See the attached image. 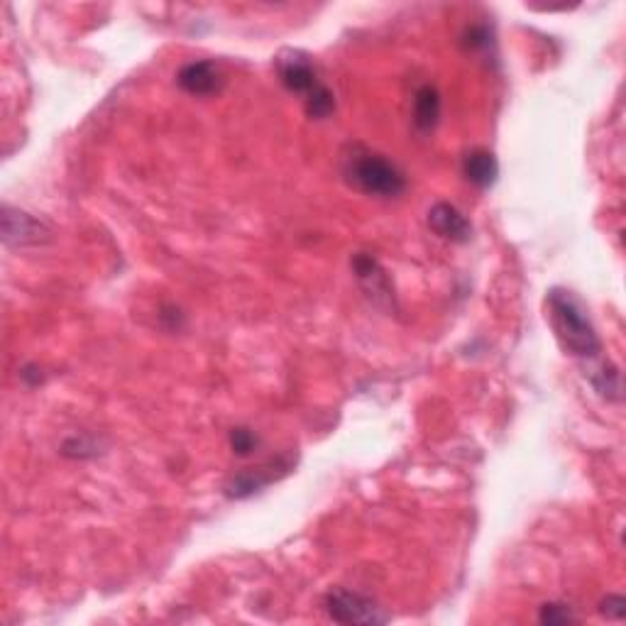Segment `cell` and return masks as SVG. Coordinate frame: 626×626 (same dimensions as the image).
Instances as JSON below:
<instances>
[{"label": "cell", "instance_id": "obj_1", "mask_svg": "<svg viewBox=\"0 0 626 626\" xmlns=\"http://www.w3.org/2000/svg\"><path fill=\"white\" fill-rule=\"evenodd\" d=\"M548 316L565 350L580 360H600L602 340L573 291H548Z\"/></svg>", "mask_w": 626, "mask_h": 626}, {"label": "cell", "instance_id": "obj_2", "mask_svg": "<svg viewBox=\"0 0 626 626\" xmlns=\"http://www.w3.org/2000/svg\"><path fill=\"white\" fill-rule=\"evenodd\" d=\"M343 177L353 189L367 196H380V199H394L406 189L402 169L392 159L362 145L348 147L343 155Z\"/></svg>", "mask_w": 626, "mask_h": 626}, {"label": "cell", "instance_id": "obj_3", "mask_svg": "<svg viewBox=\"0 0 626 626\" xmlns=\"http://www.w3.org/2000/svg\"><path fill=\"white\" fill-rule=\"evenodd\" d=\"M326 612L338 624H384L387 614L370 597L350 590H333L326 595Z\"/></svg>", "mask_w": 626, "mask_h": 626}, {"label": "cell", "instance_id": "obj_4", "mask_svg": "<svg viewBox=\"0 0 626 626\" xmlns=\"http://www.w3.org/2000/svg\"><path fill=\"white\" fill-rule=\"evenodd\" d=\"M291 465H294L291 463V458H277V460H269V463L257 465V468H247L225 482V494L233 499L250 497V494L260 492L262 487L272 485V482H277L279 477L287 475V472L291 470Z\"/></svg>", "mask_w": 626, "mask_h": 626}, {"label": "cell", "instance_id": "obj_5", "mask_svg": "<svg viewBox=\"0 0 626 626\" xmlns=\"http://www.w3.org/2000/svg\"><path fill=\"white\" fill-rule=\"evenodd\" d=\"M277 71L284 89L291 93H299V96L304 98L311 96V93L321 86V81H318L316 76V67H313L311 59L301 52L279 54Z\"/></svg>", "mask_w": 626, "mask_h": 626}, {"label": "cell", "instance_id": "obj_6", "mask_svg": "<svg viewBox=\"0 0 626 626\" xmlns=\"http://www.w3.org/2000/svg\"><path fill=\"white\" fill-rule=\"evenodd\" d=\"M3 240L13 247L25 245H40L49 240V228L30 213L15 211V208L5 206L3 211Z\"/></svg>", "mask_w": 626, "mask_h": 626}, {"label": "cell", "instance_id": "obj_7", "mask_svg": "<svg viewBox=\"0 0 626 626\" xmlns=\"http://www.w3.org/2000/svg\"><path fill=\"white\" fill-rule=\"evenodd\" d=\"M353 269L362 289L370 294V299H375L380 306H394V291L389 287V277L375 257L360 252L353 257Z\"/></svg>", "mask_w": 626, "mask_h": 626}, {"label": "cell", "instance_id": "obj_8", "mask_svg": "<svg viewBox=\"0 0 626 626\" xmlns=\"http://www.w3.org/2000/svg\"><path fill=\"white\" fill-rule=\"evenodd\" d=\"M179 86L191 96H213L221 93L225 79L216 62H191L179 71Z\"/></svg>", "mask_w": 626, "mask_h": 626}, {"label": "cell", "instance_id": "obj_9", "mask_svg": "<svg viewBox=\"0 0 626 626\" xmlns=\"http://www.w3.org/2000/svg\"><path fill=\"white\" fill-rule=\"evenodd\" d=\"M428 225H431L433 233H438L446 240H453V243H468L472 235V225L468 218L458 208L450 206V203H436L428 211Z\"/></svg>", "mask_w": 626, "mask_h": 626}, {"label": "cell", "instance_id": "obj_10", "mask_svg": "<svg viewBox=\"0 0 626 626\" xmlns=\"http://www.w3.org/2000/svg\"><path fill=\"white\" fill-rule=\"evenodd\" d=\"M463 174L470 184L487 189L499 174V164L490 150H472L463 159Z\"/></svg>", "mask_w": 626, "mask_h": 626}, {"label": "cell", "instance_id": "obj_11", "mask_svg": "<svg viewBox=\"0 0 626 626\" xmlns=\"http://www.w3.org/2000/svg\"><path fill=\"white\" fill-rule=\"evenodd\" d=\"M441 118V96L433 86H424L416 91L414 98V125L421 133H431Z\"/></svg>", "mask_w": 626, "mask_h": 626}, {"label": "cell", "instance_id": "obj_12", "mask_svg": "<svg viewBox=\"0 0 626 626\" xmlns=\"http://www.w3.org/2000/svg\"><path fill=\"white\" fill-rule=\"evenodd\" d=\"M304 103H306V113H309L311 118H316V120L328 118V115L336 111V101H333V93L328 91L323 84L318 86V89L313 91L311 96H306Z\"/></svg>", "mask_w": 626, "mask_h": 626}, {"label": "cell", "instance_id": "obj_13", "mask_svg": "<svg viewBox=\"0 0 626 626\" xmlns=\"http://www.w3.org/2000/svg\"><path fill=\"white\" fill-rule=\"evenodd\" d=\"M538 622L541 624H570V622H578V617H575L573 609H570L568 604L548 602L541 607Z\"/></svg>", "mask_w": 626, "mask_h": 626}, {"label": "cell", "instance_id": "obj_14", "mask_svg": "<svg viewBox=\"0 0 626 626\" xmlns=\"http://www.w3.org/2000/svg\"><path fill=\"white\" fill-rule=\"evenodd\" d=\"M257 446H260V438H257V433H252L250 428L238 426L230 431V448H233V453L240 455V458L250 455Z\"/></svg>", "mask_w": 626, "mask_h": 626}, {"label": "cell", "instance_id": "obj_15", "mask_svg": "<svg viewBox=\"0 0 626 626\" xmlns=\"http://www.w3.org/2000/svg\"><path fill=\"white\" fill-rule=\"evenodd\" d=\"M465 47L468 49L490 47V30H487V27H470L468 37H465Z\"/></svg>", "mask_w": 626, "mask_h": 626}, {"label": "cell", "instance_id": "obj_16", "mask_svg": "<svg viewBox=\"0 0 626 626\" xmlns=\"http://www.w3.org/2000/svg\"><path fill=\"white\" fill-rule=\"evenodd\" d=\"M602 614H607V617H612V619H624V614H626L624 597H619V595L607 597V600L602 602Z\"/></svg>", "mask_w": 626, "mask_h": 626}, {"label": "cell", "instance_id": "obj_17", "mask_svg": "<svg viewBox=\"0 0 626 626\" xmlns=\"http://www.w3.org/2000/svg\"><path fill=\"white\" fill-rule=\"evenodd\" d=\"M71 448H76L74 453H69V455H74V458H86V455L96 453V446H91L86 438H71V441L64 443V450H71Z\"/></svg>", "mask_w": 626, "mask_h": 626}]
</instances>
